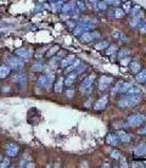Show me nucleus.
<instances>
[{
  "mask_svg": "<svg viewBox=\"0 0 146 168\" xmlns=\"http://www.w3.org/2000/svg\"><path fill=\"white\" fill-rule=\"evenodd\" d=\"M129 54H130V51H129L128 49L122 48V50L118 52V57H119V60H121V59H123V57H127L126 55H129Z\"/></svg>",
  "mask_w": 146,
  "mask_h": 168,
  "instance_id": "nucleus-11",
  "label": "nucleus"
},
{
  "mask_svg": "<svg viewBox=\"0 0 146 168\" xmlns=\"http://www.w3.org/2000/svg\"><path fill=\"white\" fill-rule=\"evenodd\" d=\"M107 102H108V98H107V96H102V98H100V99L95 102V105H94V110H96V111H101V110H103V109L106 107Z\"/></svg>",
  "mask_w": 146,
  "mask_h": 168,
  "instance_id": "nucleus-5",
  "label": "nucleus"
},
{
  "mask_svg": "<svg viewBox=\"0 0 146 168\" xmlns=\"http://www.w3.org/2000/svg\"><path fill=\"white\" fill-rule=\"evenodd\" d=\"M136 80L139 83H145L146 82V70H143V71H140L138 73Z\"/></svg>",
  "mask_w": 146,
  "mask_h": 168,
  "instance_id": "nucleus-8",
  "label": "nucleus"
},
{
  "mask_svg": "<svg viewBox=\"0 0 146 168\" xmlns=\"http://www.w3.org/2000/svg\"><path fill=\"white\" fill-rule=\"evenodd\" d=\"M111 156H112L113 158H118V157H119V152H118V151H113Z\"/></svg>",
  "mask_w": 146,
  "mask_h": 168,
  "instance_id": "nucleus-16",
  "label": "nucleus"
},
{
  "mask_svg": "<svg viewBox=\"0 0 146 168\" xmlns=\"http://www.w3.org/2000/svg\"><path fill=\"white\" fill-rule=\"evenodd\" d=\"M113 82V78L112 77H108V76H103L100 78L99 80V89L100 90H106L108 86L111 85V83Z\"/></svg>",
  "mask_w": 146,
  "mask_h": 168,
  "instance_id": "nucleus-3",
  "label": "nucleus"
},
{
  "mask_svg": "<svg viewBox=\"0 0 146 168\" xmlns=\"http://www.w3.org/2000/svg\"><path fill=\"white\" fill-rule=\"evenodd\" d=\"M129 67H130V72L133 73V75H138V73L141 71V65L139 61H136V60L135 61H130Z\"/></svg>",
  "mask_w": 146,
  "mask_h": 168,
  "instance_id": "nucleus-6",
  "label": "nucleus"
},
{
  "mask_svg": "<svg viewBox=\"0 0 146 168\" xmlns=\"http://www.w3.org/2000/svg\"><path fill=\"white\" fill-rule=\"evenodd\" d=\"M82 40H83V43H90L93 40L92 34H90V33H84V34L82 36Z\"/></svg>",
  "mask_w": 146,
  "mask_h": 168,
  "instance_id": "nucleus-10",
  "label": "nucleus"
},
{
  "mask_svg": "<svg viewBox=\"0 0 146 168\" xmlns=\"http://www.w3.org/2000/svg\"><path fill=\"white\" fill-rule=\"evenodd\" d=\"M135 155H140V156L146 155V144H140V146L135 150Z\"/></svg>",
  "mask_w": 146,
  "mask_h": 168,
  "instance_id": "nucleus-9",
  "label": "nucleus"
},
{
  "mask_svg": "<svg viewBox=\"0 0 146 168\" xmlns=\"http://www.w3.org/2000/svg\"><path fill=\"white\" fill-rule=\"evenodd\" d=\"M144 132H145V133H146V130H144Z\"/></svg>",
  "mask_w": 146,
  "mask_h": 168,
  "instance_id": "nucleus-17",
  "label": "nucleus"
},
{
  "mask_svg": "<svg viewBox=\"0 0 146 168\" xmlns=\"http://www.w3.org/2000/svg\"><path fill=\"white\" fill-rule=\"evenodd\" d=\"M107 142L108 143H112L113 144V146H116L117 145V137H113V138H111V135L107 138Z\"/></svg>",
  "mask_w": 146,
  "mask_h": 168,
  "instance_id": "nucleus-14",
  "label": "nucleus"
},
{
  "mask_svg": "<svg viewBox=\"0 0 146 168\" xmlns=\"http://www.w3.org/2000/svg\"><path fill=\"white\" fill-rule=\"evenodd\" d=\"M94 80H95V75H90L89 77H87L82 83V91L87 93V94L92 91V86H93Z\"/></svg>",
  "mask_w": 146,
  "mask_h": 168,
  "instance_id": "nucleus-2",
  "label": "nucleus"
},
{
  "mask_svg": "<svg viewBox=\"0 0 146 168\" xmlns=\"http://www.w3.org/2000/svg\"><path fill=\"white\" fill-rule=\"evenodd\" d=\"M144 117L141 115H133V116H130L128 118V123L130 125H133V127H138V125H140L143 122H144Z\"/></svg>",
  "mask_w": 146,
  "mask_h": 168,
  "instance_id": "nucleus-4",
  "label": "nucleus"
},
{
  "mask_svg": "<svg viewBox=\"0 0 146 168\" xmlns=\"http://www.w3.org/2000/svg\"><path fill=\"white\" fill-rule=\"evenodd\" d=\"M117 139L122 140V143H128L129 140H130V137H128V134H127V133H124V132H118Z\"/></svg>",
  "mask_w": 146,
  "mask_h": 168,
  "instance_id": "nucleus-7",
  "label": "nucleus"
},
{
  "mask_svg": "<svg viewBox=\"0 0 146 168\" xmlns=\"http://www.w3.org/2000/svg\"><path fill=\"white\" fill-rule=\"evenodd\" d=\"M106 46H108V43H107V42H100L99 44L95 45V49H96V50H102V49H106Z\"/></svg>",
  "mask_w": 146,
  "mask_h": 168,
  "instance_id": "nucleus-12",
  "label": "nucleus"
},
{
  "mask_svg": "<svg viewBox=\"0 0 146 168\" xmlns=\"http://www.w3.org/2000/svg\"><path fill=\"white\" fill-rule=\"evenodd\" d=\"M108 50H107V54H108V55H111V54H112V52H116L117 51V46L116 45H112V46H108Z\"/></svg>",
  "mask_w": 146,
  "mask_h": 168,
  "instance_id": "nucleus-15",
  "label": "nucleus"
},
{
  "mask_svg": "<svg viewBox=\"0 0 146 168\" xmlns=\"http://www.w3.org/2000/svg\"><path fill=\"white\" fill-rule=\"evenodd\" d=\"M115 12H116V18H121L124 15V11L122 9H116Z\"/></svg>",
  "mask_w": 146,
  "mask_h": 168,
  "instance_id": "nucleus-13",
  "label": "nucleus"
},
{
  "mask_svg": "<svg viewBox=\"0 0 146 168\" xmlns=\"http://www.w3.org/2000/svg\"><path fill=\"white\" fill-rule=\"evenodd\" d=\"M141 101V96L140 95H129V96H124L118 101V106L122 109H128V107H134L139 102Z\"/></svg>",
  "mask_w": 146,
  "mask_h": 168,
  "instance_id": "nucleus-1",
  "label": "nucleus"
}]
</instances>
